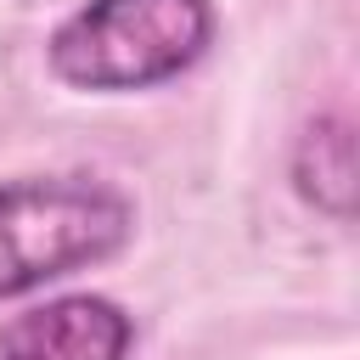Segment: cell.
Returning <instances> with one entry per match:
<instances>
[{
    "mask_svg": "<svg viewBox=\"0 0 360 360\" xmlns=\"http://www.w3.org/2000/svg\"><path fill=\"white\" fill-rule=\"evenodd\" d=\"M214 39L208 0H84L56 22L45 62L62 84L124 96L180 79Z\"/></svg>",
    "mask_w": 360,
    "mask_h": 360,
    "instance_id": "6da1fadb",
    "label": "cell"
},
{
    "mask_svg": "<svg viewBox=\"0 0 360 360\" xmlns=\"http://www.w3.org/2000/svg\"><path fill=\"white\" fill-rule=\"evenodd\" d=\"M135 231V202L96 174L0 180V298L112 259Z\"/></svg>",
    "mask_w": 360,
    "mask_h": 360,
    "instance_id": "7a4b0ae2",
    "label": "cell"
},
{
    "mask_svg": "<svg viewBox=\"0 0 360 360\" xmlns=\"http://www.w3.org/2000/svg\"><path fill=\"white\" fill-rule=\"evenodd\" d=\"M135 321L101 292L45 298L0 321V360H129Z\"/></svg>",
    "mask_w": 360,
    "mask_h": 360,
    "instance_id": "3957f363",
    "label": "cell"
},
{
    "mask_svg": "<svg viewBox=\"0 0 360 360\" xmlns=\"http://www.w3.org/2000/svg\"><path fill=\"white\" fill-rule=\"evenodd\" d=\"M292 186L309 208H321L332 219H354L360 163H354V124L343 112L304 124V135L292 146Z\"/></svg>",
    "mask_w": 360,
    "mask_h": 360,
    "instance_id": "277c9868",
    "label": "cell"
}]
</instances>
